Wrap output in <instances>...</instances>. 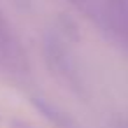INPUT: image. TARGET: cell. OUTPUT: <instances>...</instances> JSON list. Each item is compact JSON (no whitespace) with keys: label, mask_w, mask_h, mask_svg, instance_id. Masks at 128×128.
Returning a JSON list of instances; mask_svg holds the SVG:
<instances>
[{"label":"cell","mask_w":128,"mask_h":128,"mask_svg":"<svg viewBox=\"0 0 128 128\" xmlns=\"http://www.w3.org/2000/svg\"><path fill=\"white\" fill-rule=\"evenodd\" d=\"M68 42L70 40L56 26L46 30L42 35V56L46 67L58 84H62L74 95L86 98V86Z\"/></svg>","instance_id":"cell-1"},{"label":"cell","mask_w":128,"mask_h":128,"mask_svg":"<svg viewBox=\"0 0 128 128\" xmlns=\"http://www.w3.org/2000/svg\"><path fill=\"white\" fill-rule=\"evenodd\" d=\"M0 60L16 72H28V56L14 26L0 9Z\"/></svg>","instance_id":"cell-2"},{"label":"cell","mask_w":128,"mask_h":128,"mask_svg":"<svg viewBox=\"0 0 128 128\" xmlns=\"http://www.w3.org/2000/svg\"><path fill=\"white\" fill-rule=\"evenodd\" d=\"M68 2L109 39L110 21H109V14H107L104 0H68Z\"/></svg>","instance_id":"cell-3"},{"label":"cell","mask_w":128,"mask_h":128,"mask_svg":"<svg viewBox=\"0 0 128 128\" xmlns=\"http://www.w3.org/2000/svg\"><path fill=\"white\" fill-rule=\"evenodd\" d=\"M104 4L110 21L109 40L116 44L118 39L128 32V0H104Z\"/></svg>","instance_id":"cell-4"},{"label":"cell","mask_w":128,"mask_h":128,"mask_svg":"<svg viewBox=\"0 0 128 128\" xmlns=\"http://www.w3.org/2000/svg\"><path fill=\"white\" fill-rule=\"evenodd\" d=\"M32 104L37 107V110L46 118V119H49L53 124H56V126H60V128H68L70 124H72V121L68 119V116L67 114H63L56 105H53L49 100H46V98H40V96H34L32 98Z\"/></svg>","instance_id":"cell-5"},{"label":"cell","mask_w":128,"mask_h":128,"mask_svg":"<svg viewBox=\"0 0 128 128\" xmlns=\"http://www.w3.org/2000/svg\"><path fill=\"white\" fill-rule=\"evenodd\" d=\"M9 2H11L14 7L21 9V11H28V9H30V6H32L30 0H9Z\"/></svg>","instance_id":"cell-6"},{"label":"cell","mask_w":128,"mask_h":128,"mask_svg":"<svg viewBox=\"0 0 128 128\" xmlns=\"http://www.w3.org/2000/svg\"><path fill=\"white\" fill-rule=\"evenodd\" d=\"M116 44H118V46H119V48L128 54V32H124V34L118 39V42H116Z\"/></svg>","instance_id":"cell-7"},{"label":"cell","mask_w":128,"mask_h":128,"mask_svg":"<svg viewBox=\"0 0 128 128\" xmlns=\"http://www.w3.org/2000/svg\"><path fill=\"white\" fill-rule=\"evenodd\" d=\"M11 128H32L28 123L21 121V119H12L11 121Z\"/></svg>","instance_id":"cell-8"},{"label":"cell","mask_w":128,"mask_h":128,"mask_svg":"<svg viewBox=\"0 0 128 128\" xmlns=\"http://www.w3.org/2000/svg\"><path fill=\"white\" fill-rule=\"evenodd\" d=\"M118 128H128V116H126V118H123V119H119Z\"/></svg>","instance_id":"cell-9"}]
</instances>
